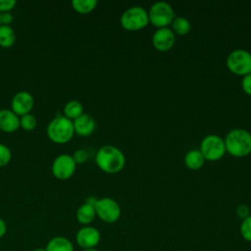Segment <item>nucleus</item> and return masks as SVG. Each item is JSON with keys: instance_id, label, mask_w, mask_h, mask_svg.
I'll return each instance as SVG.
<instances>
[{"instance_id": "14", "label": "nucleus", "mask_w": 251, "mask_h": 251, "mask_svg": "<svg viewBox=\"0 0 251 251\" xmlns=\"http://www.w3.org/2000/svg\"><path fill=\"white\" fill-rule=\"evenodd\" d=\"M20 127V117L12 110H0V130L11 133Z\"/></svg>"}, {"instance_id": "12", "label": "nucleus", "mask_w": 251, "mask_h": 251, "mask_svg": "<svg viewBox=\"0 0 251 251\" xmlns=\"http://www.w3.org/2000/svg\"><path fill=\"white\" fill-rule=\"evenodd\" d=\"M34 105V99L31 93L27 91H20L16 93L11 102V110L22 117L24 115L29 114Z\"/></svg>"}, {"instance_id": "13", "label": "nucleus", "mask_w": 251, "mask_h": 251, "mask_svg": "<svg viewBox=\"0 0 251 251\" xmlns=\"http://www.w3.org/2000/svg\"><path fill=\"white\" fill-rule=\"evenodd\" d=\"M75 133L80 136H89L96 128V122L94 118L88 114H82L73 121Z\"/></svg>"}, {"instance_id": "25", "label": "nucleus", "mask_w": 251, "mask_h": 251, "mask_svg": "<svg viewBox=\"0 0 251 251\" xmlns=\"http://www.w3.org/2000/svg\"><path fill=\"white\" fill-rule=\"evenodd\" d=\"M72 156L76 165H81L85 163L88 159V153L84 149H77L76 151H75V153Z\"/></svg>"}, {"instance_id": "33", "label": "nucleus", "mask_w": 251, "mask_h": 251, "mask_svg": "<svg viewBox=\"0 0 251 251\" xmlns=\"http://www.w3.org/2000/svg\"><path fill=\"white\" fill-rule=\"evenodd\" d=\"M0 25H1V13H0Z\"/></svg>"}, {"instance_id": "19", "label": "nucleus", "mask_w": 251, "mask_h": 251, "mask_svg": "<svg viewBox=\"0 0 251 251\" xmlns=\"http://www.w3.org/2000/svg\"><path fill=\"white\" fill-rule=\"evenodd\" d=\"M170 28L173 30V32L176 35H180L181 36V35L187 34L190 31L191 24L186 18L178 16V17H176L174 19V21L171 24Z\"/></svg>"}, {"instance_id": "20", "label": "nucleus", "mask_w": 251, "mask_h": 251, "mask_svg": "<svg viewBox=\"0 0 251 251\" xmlns=\"http://www.w3.org/2000/svg\"><path fill=\"white\" fill-rule=\"evenodd\" d=\"M63 112L66 118H68L71 121H74L83 114V106L77 100H71L67 102Z\"/></svg>"}, {"instance_id": "21", "label": "nucleus", "mask_w": 251, "mask_h": 251, "mask_svg": "<svg viewBox=\"0 0 251 251\" xmlns=\"http://www.w3.org/2000/svg\"><path fill=\"white\" fill-rule=\"evenodd\" d=\"M97 6L96 0H73L72 7L78 14H88Z\"/></svg>"}, {"instance_id": "8", "label": "nucleus", "mask_w": 251, "mask_h": 251, "mask_svg": "<svg viewBox=\"0 0 251 251\" xmlns=\"http://www.w3.org/2000/svg\"><path fill=\"white\" fill-rule=\"evenodd\" d=\"M96 217L107 224H114L121 218L122 209L120 204L113 198L103 197L97 199L94 204Z\"/></svg>"}, {"instance_id": "28", "label": "nucleus", "mask_w": 251, "mask_h": 251, "mask_svg": "<svg viewBox=\"0 0 251 251\" xmlns=\"http://www.w3.org/2000/svg\"><path fill=\"white\" fill-rule=\"evenodd\" d=\"M16 0H0V13H7L11 12L16 6Z\"/></svg>"}, {"instance_id": "5", "label": "nucleus", "mask_w": 251, "mask_h": 251, "mask_svg": "<svg viewBox=\"0 0 251 251\" xmlns=\"http://www.w3.org/2000/svg\"><path fill=\"white\" fill-rule=\"evenodd\" d=\"M148 12L149 23L157 28L169 27L172 22L176 18L175 11L171 4L165 1H159L154 3Z\"/></svg>"}, {"instance_id": "1", "label": "nucleus", "mask_w": 251, "mask_h": 251, "mask_svg": "<svg viewBox=\"0 0 251 251\" xmlns=\"http://www.w3.org/2000/svg\"><path fill=\"white\" fill-rule=\"evenodd\" d=\"M97 167L106 174H118L126 166V157L123 151L114 145L100 147L95 156Z\"/></svg>"}, {"instance_id": "26", "label": "nucleus", "mask_w": 251, "mask_h": 251, "mask_svg": "<svg viewBox=\"0 0 251 251\" xmlns=\"http://www.w3.org/2000/svg\"><path fill=\"white\" fill-rule=\"evenodd\" d=\"M235 213H236V216L238 217V218H240L241 220H244L245 218H247V217H249L251 214V210H250V208L247 206V205H245V204H240V205H238L237 207H236V210H235Z\"/></svg>"}, {"instance_id": "29", "label": "nucleus", "mask_w": 251, "mask_h": 251, "mask_svg": "<svg viewBox=\"0 0 251 251\" xmlns=\"http://www.w3.org/2000/svg\"><path fill=\"white\" fill-rule=\"evenodd\" d=\"M13 15L10 12L1 14V25H10L13 23Z\"/></svg>"}, {"instance_id": "30", "label": "nucleus", "mask_w": 251, "mask_h": 251, "mask_svg": "<svg viewBox=\"0 0 251 251\" xmlns=\"http://www.w3.org/2000/svg\"><path fill=\"white\" fill-rule=\"evenodd\" d=\"M7 232V225L3 219L0 218V239L6 234Z\"/></svg>"}, {"instance_id": "10", "label": "nucleus", "mask_w": 251, "mask_h": 251, "mask_svg": "<svg viewBox=\"0 0 251 251\" xmlns=\"http://www.w3.org/2000/svg\"><path fill=\"white\" fill-rule=\"evenodd\" d=\"M101 240L100 231L91 226H83L75 234V241L82 249L95 248Z\"/></svg>"}, {"instance_id": "15", "label": "nucleus", "mask_w": 251, "mask_h": 251, "mask_svg": "<svg viewBox=\"0 0 251 251\" xmlns=\"http://www.w3.org/2000/svg\"><path fill=\"white\" fill-rule=\"evenodd\" d=\"M205 162L206 160L199 149H191L187 151L183 157V163L185 167L191 171H197L201 169Z\"/></svg>"}, {"instance_id": "31", "label": "nucleus", "mask_w": 251, "mask_h": 251, "mask_svg": "<svg viewBox=\"0 0 251 251\" xmlns=\"http://www.w3.org/2000/svg\"><path fill=\"white\" fill-rule=\"evenodd\" d=\"M82 251H99L96 248H90V249H82Z\"/></svg>"}, {"instance_id": "3", "label": "nucleus", "mask_w": 251, "mask_h": 251, "mask_svg": "<svg viewBox=\"0 0 251 251\" xmlns=\"http://www.w3.org/2000/svg\"><path fill=\"white\" fill-rule=\"evenodd\" d=\"M75 134L73 121L64 115L55 117L47 126V136L57 144H65L71 141Z\"/></svg>"}, {"instance_id": "16", "label": "nucleus", "mask_w": 251, "mask_h": 251, "mask_svg": "<svg viewBox=\"0 0 251 251\" xmlns=\"http://www.w3.org/2000/svg\"><path fill=\"white\" fill-rule=\"evenodd\" d=\"M96 217L94 205L84 202L81 206L78 207L75 213L76 221L83 226H90Z\"/></svg>"}, {"instance_id": "23", "label": "nucleus", "mask_w": 251, "mask_h": 251, "mask_svg": "<svg viewBox=\"0 0 251 251\" xmlns=\"http://www.w3.org/2000/svg\"><path fill=\"white\" fill-rule=\"evenodd\" d=\"M239 231L244 240L251 242V215L242 220L239 226Z\"/></svg>"}, {"instance_id": "4", "label": "nucleus", "mask_w": 251, "mask_h": 251, "mask_svg": "<svg viewBox=\"0 0 251 251\" xmlns=\"http://www.w3.org/2000/svg\"><path fill=\"white\" fill-rule=\"evenodd\" d=\"M120 24L127 31L140 30L149 24L148 12L141 6L129 7L122 14Z\"/></svg>"}, {"instance_id": "11", "label": "nucleus", "mask_w": 251, "mask_h": 251, "mask_svg": "<svg viewBox=\"0 0 251 251\" xmlns=\"http://www.w3.org/2000/svg\"><path fill=\"white\" fill-rule=\"evenodd\" d=\"M176 43V34L170 27L157 28L152 35V45L160 52L171 50Z\"/></svg>"}, {"instance_id": "9", "label": "nucleus", "mask_w": 251, "mask_h": 251, "mask_svg": "<svg viewBox=\"0 0 251 251\" xmlns=\"http://www.w3.org/2000/svg\"><path fill=\"white\" fill-rule=\"evenodd\" d=\"M76 164L73 158L72 155L69 154H61L57 156L51 167L52 175L60 179V180H66L72 177L75 172Z\"/></svg>"}, {"instance_id": "2", "label": "nucleus", "mask_w": 251, "mask_h": 251, "mask_svg": "<svg viewBox=\"0 0 251 251\" xmlns=\"http://www.w3.org/2000/svg\"><path fill=\"white\" fill-rule=\"evenodd\" d=\"M226 151L235 158H243L251 153V132L244 128H232L224 138Z\"/></svg>"}, {"instance_id": "7", "label": "nucleus", "mask_w": 251, "mask_h": 251, "mask_svg": "<svg viewBox=\"0 0 251 251\" xmlns=\"http://www.w3.org/2000/svg\"><path fill=\"white\" fill-rule=\"evenodd\" d=\"M199 150L205 160L210 162L221 160L226 153L224 138L218 134L206 135L201 140Z\"/></svg>"}, {"instance_id": "22", "label": "nucleus", "mask_w": 251, "mask_h": 251, "mask_svg": "<svg viewBox=\"0 0 251 251\" xmlns=\"http://www.w3.org/2000/svg\"><path fill=\"white\" fill-rule=\"evenodd\" d=\"M37 121L36 118L32 114H26L20 117V127L26 131L33 130L36 127Z\"/></svg>"}, {"instance_id": "32", "label": "nucleus", "mask_w": 251, "mask_h": 251, "mask_svg": "<svg viewBox=\"0 0 251 251\" xmlns=\"http://www.w3.org/2000/svg\"><path fill=\"white\" fill-rule=\"evenodd\" d=\"M33 251H46V250H45V248H36Z\"/></svg>"}, {"instance_id": "6", "label": "nucleus", "mask_w": 251, "mask_h": 251, "mask_svg": "<svg viewBox=\"0 0 251 251\" xmlns=\"http://www.w3.org/2000/svg\"><path fill=\"white\" fill-rule=\"evenodd\" d=\"M226 65L231 74L244 76L251 73V53L245 49H235L227 55Z\"/></svg>"}, {"instance_id": "18", "label": "nucleus", "mask_w": 251, "mask_h": 251, "mask_svg": "<svg viewBox=\"0 0 251 251\" xmlns=\"http://www.w3.org/2000/svg\"><path fill=\"white\" fill-rule=\"evenodd\" d=\"M16 42V32L11 25H0V46L10 48Z\"/></svg>"}, {"instance_id": "24", "label": "nucleus", "mask_w": 251, "mask_h": 251, "mask_svg": "<svg viewBox=\"0 0 251 251\" xmlns=\"http://www.w3.org/2000/svg\"><path fill=\"white\" fill-rule=\"evenodd\" d=\"M12 158L11 150L5 144L0 143V168L7 166Z\"/></svg>"}, {"instance_id": "27", "label": "nucleus", "mask_w": 251, "mask_h": 251, "mask_svg": "<svg viewBox=\"0 0 251 251\" xmlns=\"http://www.w3.org/2000/svg\"><path fill=\"white\" fill-rule=\"evenodd\" d=\"M241 88L245 94L251 96V73L242 76Z\"/></svg>"}, {"instance_id": "17", "label": "nucleus", "mask_w": 251, "mask_h": 251, "mask_svg": "<svg viewBox=\"0 0 251 251\" xmlns=\"http://www.w3.org/2000/svg\"><path fill=\"white\" fill-rule=\"evenodd\" d=\"M46 251H75L72 241L65 236L52 237L45 246Z\"/></svg>"}]
</instances>
